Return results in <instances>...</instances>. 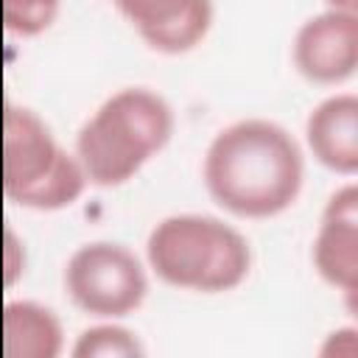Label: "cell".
<instances>
[{
  "mask_svg": "<svg viewBox=\"0 0 358 358\" xmlns=\"http://www.w3.org/2000/svg\"><path fill=\"white\" fill-rule=\"evenodd\" d=\"M305 143L316 162L352 176L358 171V98L338 92L316 103L305 120Z\"/></svg>",
  "mask_w": 358,
  "mask_h": 358,
  "instance_id": "obj_9",
  "label": "cell"
},
{
  "mask_svg": "<svg viewBox=\"0 0 358 358\" xmlns=\"http://www.w3.org/2000/svg\"><path fill=\"white\" fill-rule=\"evenodd\" d=\"M87 173L53 129L28 106L3 112V193L25 210H64L87 187Z\"/></svg>",
  "mask_w": 358,
  "mask_h": 358,
  "instance_id": "obj_4",
  "label": "cell"
},
{
  "mask_svg": "<svg viewBox=\"0 0 358 358\" xmlns=\"http://www.w3.org/2000/svg\"><path fill=\"white\" fill-rule=\"evenodd\" d=\"M201 179L210 199L227 213L271 218L296 201L305 159L285 126L266 117H243L210 140Z\"/></svg>",
  "mask_w": 358,
  "mask_h": 358,
  "instance_id": "obj_1",
  "label": "cell"
},
{
  "mask_svg": "<svg viewBox=\"0 0 358 358\" xmlns=\"http://www.w3.org/2000/svg\"><path fill=\"white\" fill-rule=\"evenodd\" d=\"M62 0H3V22L17 36H39L59 17Z\"/></svg>",
  "mask_w": 358,
  "mask_h": 358,
  "instance_id": "obj_12",
  "label": "cell"
},
{
  "mask_svg": "<svg viewBox=\"0 0 358 358\" xmlns=\"http://www.w3.org/2000/svg\"><path fill=\"white\" fill-rule=\"evenodd\" d=\"M145 263L171 288L227 294L249 277L252 246L241 229L215 215L176 213L151 227Z\"/></svg>",
  "mask_w": 358,
  "mask_h": 358,
  "instance_id": "obj_3",
  "label": "cell"
},
{
  "mask_svg": "<svg viewBox=\"0 0 358 358\" xmlns=\"http://www.w3.org/2000/svg\"><path fill=\"white\" fill-rule=\"evenodd\" d=\"M171 103L148 87H123L81 123L76 157L95 187H120L157 157L173 134Z\"/></svg>",
  "mask_w": 358,
  "mask_h": 358,
  "instance_id": "obj_2",
  "label": "cell"
},
{
  "mask_svg": "<svg viewBox=\"0 0 358 358\" xmlns=\"http://www.w3.org/2000/svg\"><path fill=\"white\" fill-rule=\"evenodd\" d=\"M22 274H25V243H22V238H17V232L11 227H6V232H3V280H6V285H14Z\"/></svg>",
  "mask_w": 358,
  "mask_h": 358,
  "instance_id": "obj_13",
  "label": "cell"
},
{
  "mask_svg": "<svg viewBox=\"0 0 358 358\" xmlns=\"http://www.w3.org/2000/svg\"><path fill=\"white\" fill-rule=\"evenodd\" d=\"M67 299L98 319H123L134 313L148 294L143 260L115 241H90L78 246L62 271Z\"/></svg>",
  "mask_w": 358,
  "mask_h": 358,
  "instance_id": "obj_5",
  "label": "cell"
},
{
  "mask_svg": "<svg viewBox=\"0 0 358 358\" xmlns=\"http://www.w3.org/2000/svg\"><path fill=\"white\" fill-rule=\"evenodd\" d=\"M327 8H336V11H352L358 14V0H324Z\"/></svg>",
  "mask_w": 358,
  "mask_h": 358,
  "instance_id": "obj_14",
  "label": "cell"
},
{
  "mask_svg": "<svg viewBox=\"0 0 358 358\" xmlns=\"http://www.w3.org/2000/svg\"><path fill=\"white\" fill-rule=\"evenodd\" d=\"M313 268L324 282L350 299L358 291V187H338L319 218L313 235Z\"/></svg>",
  "mask_w": 358,
  "mask_h": 358,
  "instance_id": "obj_8",
  "label": "cell"
},
{
  "mask_svg": "<svg viewBox=\"0 0 358 358\" xmlns=\"http://www.w3.org/2000/svg\"><path fill=\"white\" fill-rule=\"evenodd\" d=\"M294 67L313 84H341L358 67V14L324 8L308 17L291 45Z\"/></svg>",
  "mask_w": 358,
  "mask_h": 358,
  "instance_id": "obj_6",
  "label": "cell"
},
{
  "mask_svg": "<svg viewBox=\"0 0 358 358\" xmlns=\"http://www.w3.org/2000/svg\"><path fill=\"white\" fill-rule=\"evenodd\" d=\"M157 53H187L213 25V0H112Z\"/></svg>",
  "mask_w": 358,
  "mask_h": 358,
  "instance_id": "obj_7",
  "label": "cell"
},
{
  "mask_svg": "<svg viewBox=\"0 0 358 358\" xmlns=\"http://www.w3.org/2000/svg\"><path fill=\"white\" fill-rule=\"evenodd\" d=\"M145 350L140 338L131 330L115 324V319L87 327L73 344L76 358H137Z\"/></svg>",
  "mask_w": 358,
  "mask_h": 358,
  "instance_id": "obj_11",
  "label": "cell"
},
{
  "mask_svg": "<svg viewBox=\"0 0 358 358\" xmlns=\"http://www.w3.org/2000/svg\"><path fill=\"white\" fill-rule=\"evenodd\" d=\"M64 347L59 316L34 299H14L3 308V355L6 358H56Z\"/></svg>",
  "mask_w": 358,
  "mask_h": 358,
  "instance_id": "obj_10",
  "label": "cell"
}]
</instances>
